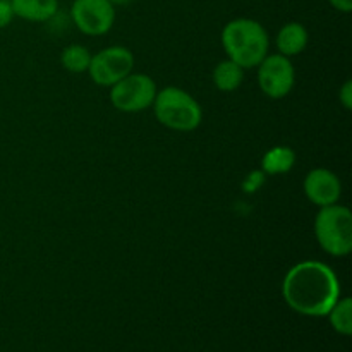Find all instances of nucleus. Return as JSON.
<instances>
[{
	"label": "nucleus",
	"mask_w": 352,
	"mask_h": 352,
	"mask_svg": "<svg viewBox=\"0 0 352 352\" xmlns=\"http://www.w3.org/2000/svg\"><path fill=\"white\" fill-rule=\"evenodd\" d=\"M339 102L342 103V107L346 110L352 109V81H351V79H347V81L344 82L342 86H340Z\"/></svg>",
	"instance_id": "17"
},
{
	"label": "nucleus",
	"mask_w": 352,
	"mask_h": 352,
	"mask_svg": "<svg viewBox=\"0 0 352 352\" xmlns=\"http://www.w3.org/2000/svg\"><path fill=\"white\" fill-rule=\"evenodd\" d=\"M223 52L227 58L246 69L258 67L270 50V36L261 23L251 17H236L223 26Z\"/></svg>",
	"instance_id": "2"
},
{
	"label": "nucleus",
	"mask_w": 352,
	"mask_h": 352,
	"mask_svg": "<svg viewBox=\"0 0 352 352\" xmlns=\"http://www.w3.org/2000/svg\"><path fill=\"white\" fill-rule=\"evenodd\" d=\"M315 237L327 254L344 258L352 251V213L347 206L330 205L315 217Z\"/></svg>",
	"instance_id": "4"
},
{
	"label": "nucleus",
	"mask_w": 352,
	"mask_h": 352,
	"mask_svg": "<svg viewBox=\"0 0 352 352\" xmlns=\"http://www.w3.org/2000/svg\"><path fill=\"white\" fill-rule=\"evenodd\" d=\"M14 10L10 6V0H0V30L9 26L14 19Z\"/></svg>",
	"instance_id": "16"
},
{
	"label": "nucleus",
	"mask_w": 352,
	"mask_h": 352,
	"mask_svg": "<svg viewBox=\"0 0 352 352\" xmlns=\"http://www.w3.org/2000/svg\"><path fill=\"white\" fill-rule=\"evenodd\" d=\"M89 62H91V52L85 45H69L60 54L62 67L69 72H74V74L88 72Z\"/></svg>",
	"instance_id": "15"
},
{
	"label": "nucleus",
	"mask_w": 352,
	"mask_h": 352,
	"mask_svg": "<svg viewBox=\"0 0 352 352\" xmlns=\"http://www.w3.org/2000/svg\"><path fill=\"white\" fill-rule=\"evenodd\" d=\"M14 16L30 23H47L57 14L58 0H10Z\"/></svg>",
	"instance_id": "11"
},
{
	"label": "nucleus",
	"mask_w": 352,
	"mask_h": 352,
	"mask_svg": "<svg viewBox=\"0 0 352 352\" xmlns=\"http://www.w3.org/2000/svg\"><path fill=\"white\" fill-rule=\"evenodd\" d=\"M330 6L333 7L336 10L344 14H349L352 10V0H329Z\"/></svg>",
	"instance_id": "18"
},
{
	"label": "nucleus",
	"mask_w": 352,
	"mask_h": 352,
	"mask_svg": "<svg viewBox=\"0 0 352 352\" xmlns=\"http://www.w3.org/2000/svg\"><path fill=\"white\" fill-rule=\"evenodd\" d=\"M133 69V52L127 47H122V45H113V47H107L91 55L88 74L95 85L110 88L117 81L131 74Z\"/></svg>",
	"instance_id": "6"
},
{
	"label": "nucleus",
	"mask_w": 352,
	"mask_h": 352,
	"mask_svg": "<svg viewBox=\"0 0 352 352\" xmlns=\"http://www.w3.org/2000/svg\"><path fill=\"white\" fill-rule=\"evenodd\" d=\"M151 109L158 122L167 129L191 133L201 126L203 109L199 102L191 93L177 86L158 89Z\"/></svg>",
	"instance_id": "3"
},
{
	"label": "nucleus",
	"mask_w": 352,
	"mask_h": 352,
	"mask_svg": "<svg viewBox=\"0 0 352 352\" xmlns=\"http://www.w3.org/2000/svg\"><path fill=\"white\" fill-rule=\"evenodd\" d=\"M282 298L298 315L323 318L340 298V282L327 263L306 260L289 268L282 282Z\"/></svg>",
	"instance_id": "1"
},
{
	"label": "nucleus",
	"mask_w": 352,
	"mask_h": 352,
	"mask_svg": "<svg viewBox=\"0 0 352 352\" xmlns=\"http://www.w3.org/2000/svg\"><path fill=\"white\" fill-rule=\"evenodd\" d=\"M302 191H305L308 201H311L318 208H323V206L339 203L340 196H342V182L336 172L318 167L306 174L305 181H302Z\"/></svg>",
	"instance_id": "9"
},
{
	"label": "nucleus",
	"mask_w": 352,
	"mask_h": 352,
	"mask_svg": "<svg viewBox=\"0 0 352 352\" xmlns=\"http://www.w3.org/2000/svg\"><path fill=\"white\" fill-rule=\"evenodd\" d=\"M327 318H329L330 327L336 330L339 336L351 337L352 336V299L351 298H342L340 296L337 299L336 305L330 308V311L327 313Z\"/></svg>",
	"instance_id": "14"
},
{
	"label": "nucleus",
	"mask_w": 352,
	"mask_h": 352,
	"mask_svg": "<svg viewBox=\"0 0 352 352\" xmlns=\"http://www.w3.org/2000/svg\"><path fill=\"white\" fill-rule=\"evenodd\" d=\"M296 164V151L289 146H274L261 158V168L267 175H280L292 170Z\"/></svg>",
	"instance_id": "12"
},
{
	"label": "nucleus",
	"mask_w": 352,
	"mask_h": 352,
	"mask_svg": "<svg viewBox=\"0 0 352 352\" xmlns=\"http://www.w3.org/2000/svg\"><path fill=\"white\" fill-rule=\"evenodd\" d=\"M157 82L143 72H131L110 86V103L124 113H138L150 109L157 96Z\"/></svg>",
	"instance_id": "5"
},
{
	"label": "nucleus",
	"mask_w": 352,
	"mask_h": 352,
	"mask_svg": "<svg viewBox=\"0 0 352 352\" xmlns=\"http://www.w3.org/2000/svg\"><path fill=\"white\" fill-rule=\"evenodd\" d=\"M116 7L109 0H74L71 19L74 26L88 36H103L116 23Z\"/></svg>",
	"instance_id": "8"
},
{
	"label": "nucleus",
	"mask_w": 352,
	"mask_h": 352,
	"mask_svg": "<svg viewBox=\"0 0 352 352\" xmlns=\"http://www.w3.org/2000/svg\"><path fill=\"white\" fill-rule=\"evenodd\" d=\"M258 85L268 98H285L296 85V69L291 58L280 54H268L258 64Z\"/></svg>",
	"instance_id": "7"
},
{
	"label": "nucleus",
	"mask_w": 352,
	"mask_h": 352,
	"mask_svg": "<svg viewBox=\"0 0 352 352\" xmlns=\"http://www.w3.org/2000/svg\"><path fill=\"white\" fill-rule=\"evenodd\" d=\"M109 2L110 3H112V6L113 7H117V6H127V3H131V2H133V0H109Z\"/></svg>",
	"instance_id": "19"
},
{
	"label": "nucleus",
	"mask_w": 352,
	"mask_h": 352,
	"mask_svg": "<svg viewBox=\"0 0 352 352\" xmlns=\"http://www.w3.org/2000/svg\"><path fill=\"white\" fill-rule=\"evenodd\" d=\"M309 33L306 30L305 24L292 23L284 24L278 30L277 36H275V45H277V54L284 55V57H296V55L302 54L308 47Z\"/></svg>",
	"instance_id": "10"
},
{
	"label": "nucleus",
	"mask_w": 352,
	"mask_h": 352,
	"mask_svg": "<svg viewBox=\"0 0 352 352\" xmlns=\"http://www.w3.org/2000/svg\"><path fill=\"white\" fill-rule=\"evenodd\" d=\"M244 81V69L232 62L230 58L219 62L215 69H213V85L217 89L222 93H232L243 85Z\"/></svg>",
	"instance_id": "13"
}]
</instances>
